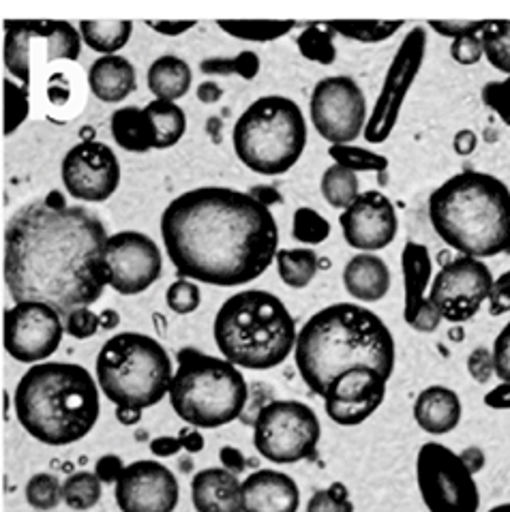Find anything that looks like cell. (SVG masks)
Returning a JSON list of instances; mask_svg holds the SVG:
<instances>
[{
	"label": "cell",
	"mask_w": 510,
	"mask_h": 512,
	"mask_svg": "<svg viewBox=\"0 0 510 512\" xmlns=\"http://www.w3.org/2000/svg\"><path fill=\"white\" fill-rule=\"evenodd\" d=\"M105 225L82 206L54 210L33 200L5 230V283L15 303H43L60 318L90 307L108 285Z\"/></svg>",
	"instance_id": "obj_1"
},
{
	"label": "cell",
	"mask_w": 510,
	"mask_h": 512,
	"mask_svg": "<svg viewBox=\"0 0 510 512\" xmlns=\"http://www.w3.org/2000/svg\"><path fill=\"white\" fill-rule=\"evenodd\" d=\"M161 238L180 279L240 288L275 264L273 210L232 187H198L168 204Z\"/></svg>",
	"instance_id": "obj_2"
},
{
	"label": "cell",
	"mask_w": 510,
	"mask_h": 512,
	"mask_svg": "<svg viewBox=\"0 0 510 512\" xmlns=\"http://www.w3.org/2000/svg\"><path fill=\"white\" fill-rule=\"evenodd\" d=\"M395 339L378 313L356 303H335L313 313L296 335L294 363L311 393L324 397L337 375L354 367L395 371Z\"/></svg>",
	"instance_id": "obj_3"
},
{
	"label": "cell",
	"mask_w": 510,
	"mask_h": 512,
	"mask_svg": "<svg viewBox=\"0 0 510 512\" xmlns=\"http://www.w3.org/2000/svg\"><path fill=\"white\" fill-rule=\"evenodd\" d=\"M433 232L474 260L510 253V189L498 176L465 170L429 195Z\"/></svg>",
	"instance_id": "obj_4"
},
{
	"label": "cell",
	"mask_w": 510,
	"mask_h": 512,
	"mask_svg": "<svg viewBox=\"0 0 510 512\" xmlns=\"http://www.w3.org/2000/svg\"><path fill=\"white\" fill-rule=\"evenodd\" d=\"M13 408L35 440L67 446L86 438L97 425L99 388L82 365L41 363L22 375L13 393Z\"/></svg>",
	"instance_id": "obj_5"
},
{
	"label": "cell",
	"mask_w": 510,
	"mask_h": 512,
	"mask_svg": "<svg viewBox=\"0 0 510 512\" xmlns=\"http://www.w3.org/2000/svg\"><path fill=\"white\" fill-rule=\"evenodd\" d=\"M296 320L283 300L266 290H243L219 307L213 324L217 348L236 369L268 371L283 365L296 345Z\"/></svg>",
	"instance_id": "obj_6"
},
{
	"label": "cell",
	"mask_w": 510,
	"mask_h": 512,
	"mask_svg": "<svg viewBox=\"0 0 510 512\" xmlns=\"http://www.w3.org/2000/svg\"><path fill=\"white\" fill-rule=\"evenodd\" d=\"M176 363L168 397L180 420L195 429H219L243 416L249 386L240 369L195 348L180 350Z\"/></svg>",
	"instance_id": "obj_7"
},
{
	"label": "cell",
	"mask_w": 510,
	"mask_h": 512,
	"mask_svg": "<svg viewBox=\"0 0 510 512\" xmlns=\"http://www.w3.org/2000/svg\"><path fill=\"white\" fill-rule=\"evenodd\" d=\"M240 163L260 176H281L300 161L307 146V120L300 105L281 95L255 99L232 131Z\"/></svg>",
	"instance_id": "obj_8"
},
{
	"label": "cell",
	"mask_w": 510,
	"mask_h": 512,
	"mask_svg": "<svg viewBox=\"0 0 510 512\" xmlns=\"http://www.w3.org/2000/svg\"><path fill=\"white\" fill-rule=\"evenodd\" d=\"M172 375V358L148 335L120 333L97 356L99 388L116 408H153L168 395Z\"/></svg>",
	"instance_id": "obj_9"
},
{
	"label": "cell",
	"mask_w": 510,
	"mask_h": 512,
	"mask_svg": "<svg viewBox=\"0 0 510 512\" xmlns=\"http://www.w3.org/2000/svg\"><path fill=\"white\" fill-rule=\"evenodd\" d=\"M322 438L318 414L303 401H270L255 416L253 446L277 465H292L313 459Z\"/></svg>",
	"instance_id": "obj_10"
},
{
	"label": "cell",
	"mask_w": 510,
	"mask_h": 512,
	"mask_svg": "<svg viewBox=\"0 0 510 512\" xmlns=\"http://www.w3.org/2000/svg\"><path fill=\"white\" fill-rule=\"evenodd\" d=\"M416 483L429 512H478L480 491L457 453L438 442L420 446Z\"/></svg>",
	"instance_id": "obj_11"
},
{
	"label": "cell",
	"mask_w": 510,
	"mask_h": 512,
	"mask_svg": "<svg viewBox=\"0 0 510 512\" xmlns=\"http://www.w3.org/2000/svg\"><path fill=\"white\" fill-rule=\"evenodd\" d=\"M425 52L427 30L423 26H416L403 37L393 60H390L380 95L375 99L373 110L367 116L363 138L369 144H384L390 138V133L395 131L403 103L408 99V93L418 78L420 67L425 63Z\"/></svg>",
	"instance_id": "obj_12"
},
{
	"label": "cell",
	"mask_w": 510,
	"mask_h": 512,
	"mask_svg": "<svg viewBox=\"0 0 510 512\" xmlns=\"http://www.w3.org/2000/svg\"><path fill=\"white\" fill-rule=\"evenodd\" d=\"M309 112L315 131L330 146L352 144L367 125L365 93L348 75H330L315 84Z\"/></svg>",
	"instance_id": "obj_13"
},
{
	"label": "cell",
	"mask_w": 510,
	"mask_h": 512,
	"mask_svg": "<svg viewBox=\"0 0 510 512\" xmlns=\"http://www.w3.org/2000/svg\"><path fill=\"white\" fill-rule=\"evenodd\" d=\"M493 275L483 260L459 255L446 262L429 285V300L450 324L472 320L491 292Z\"/></svg>",
	"instance_id": "obj_14"
},
{
	"label": "cell",
	"mask_w": 510,
	"mask_h": 512,
	"mask_svg": "<svg viewBox=\"0 0 510 512\" xmlns=\"http://www.w3.org/2000/svg\"><path fill=\"white\" fill-rule=\"evenodd\" d=\"M103 262L108 268V285L123 296L146 292L163 270L157 243L142 232H118L108 236L103 247Z\"/></svg>",
	"instance_id": "obj_15"
},
{
	"label": "cell",
	"mask_w": 510,
	"mask_h": 512,
	"mask_svg": "<svg viewBox=\"0 0 510 512\" xmlns=\"http://www.w3.org/2000/svg\"><path fill=\"white\" fill-rule=\"evenodd\" d=\"M63 318L43 303H15L5 311V350L18 363L50 358L63 341Z\"/></svg>",
	"instance_id": "obj_16"
},
{
	"label": "cell",
	"mask_w": 510,
	"mask_h": 512,
	"mask_svg": "<svg viewBox=\"0 0 510 512\" xmlns=\"http://www.w3.org/2000/svg\"><path fill=\"white\" fill-rule=\"evenodd\" d=\"M60 172L67 193L80 202H105L120 185V165L112 148L93 140L73 146Z\"/></svg>",
	"instance_id": "obj_17"
},
{
	"label": "cell",
	"mask_w": 510,
	"mask_h": 512,
	"mask_svg": "<svg viewBox=\"0 0 510 512\" xmlns=\"http://www.w3.org/2000/svg\"><path fill=\"white\" fill-rule=\"evenodd\" d=\"M388 380L380 371L354 367L330 382L324 393V410L339 427H358L369 420L386 399Z\"/></svg>",
	"instance_id": "obj_18"
},
{
	"label": "cell",
	"mask_w": 510,
	"mask_h": 512,
	"mask_svg": "<svg viewBox=\"0 0 510 512\" xmlns=\"http://www.w3.org/2000/svg\"><path fill=\"white\" fill-rule=\"evenodd\" d=\"M114 495L120 512H174L180 487L170 468L144 459L125 465Z\"/></svg>",
	"instance_id": "obj_19"
},
{
	"label": "cell",
	"mask_w": 510,
	"mask_h": 512,
	"mask_svg": "<svg viewBox=\"0 0 510 512\" xmlns=\"http://www.w3.org/2000/svg\"><path fill=\"white\" fill-rule=\"evenodd\" d=\"M339 225L345 243L358 253L386 249L399 232L395 204L382 191H363L343 210Z\"/></svg>",
	"instance_id": "obj_20"
},
{
	"label": "cell",
	"mask_w": 510,
	"mask_h": 512,
	"mask_svg": "<svg viewBox=\"0 0 510 512\" xmlns=\"http://www.w3.org/2000/svg\"><path fill=\"white\" fill-rule=\"evenodd\" d=\"M243 512H298L296 480L279 470H258L243 483Z\"/></svg>",
	"instance_id": "obj_21"
},
{
	"label": "cell",
	"mask_w": 510,
	"mask_h": 512,
	"mask_svg": "<svg viewBox=\"0 0 510 512\" xmlns=\"http://www.w3.org/2000/svg\"><path fill=\"white\" fill-rule=\"evenodd\" d=\"M401 270H403V294H405L403 318L412 326V322L420 313L433 309V303L427 296L431 277H433V262H431L429 249L425 245L414 243V240L405 243L401 253Z\"/></svg>",
	"instance_id": "obj_22"
},
{
	"label": "cell",
	"mask_w": 510,
	"mask_h": 512,
	"mask_svg": "<svg viewBox=\"0 0 510 512\" xmlns=\"http://www.w3.org/2000/svg\"><path fill=\"white\" fill-rule=\"evenodd\" d=\"M191 502L198 512H243V487L232 472L206 468L191 480Z\"/></svg>",
	"instance_id": "obj_23"
},
{
	"label": "cell",
	"mask_w": 510,
	"mask_h": 512,
	"mask_svg": "<svg viewBox=\"0 0 510 512\" xmlns=\"http://www.w3.org/2000/svg\"><path fill=\"white\" fill-rule=\"evenodd\" d=\"M463 405L459 395L448 386H429L414 401L416 425L429 435H446L461 423Z\"/></svg>",
	"instance_id": "obj_24"
},
{
	"label": "cell",
	"mask_w": 510,
	"mask_h": 512,
	"mask_svg": "<svg viewBox=\"0 0 510 512\" xmlns=\"http://www.w3.org/2000/svg\"><path fill=\"white\" fill-rule=\"evenodd\" d=\"M343 285L358 303H380L390 290V268L373 253H358L343 268Z\"/></svg>",
	"instance_id": "obj_25"
},
{
	"label": "cell",
	"mask_w": 510,
	"mask_h": 512,
	"mask_svg": "<svg viewBox=\"0 0 510 512\" xmlns=\"http://www.w3.org/2000/svg\"><path fill=\"white\" fill-rule=\"evenodd\" d=\"M88 86L103 103L125 101L135 88V67L123 56H101L88 69Z\"/></svg>",
	"instance_id": "obj_26"
},
{
	"label": "cell",
	"mask_w": 510,
	"mask_h": 512,
	"mask_svg": "<svg viewBox=\"0 0 510 512\" xmlns=\"http://www.w3.org/2000/svg\"><path fill=\"white\" fill-rule=\"evenodd\" d=\"M146 80H148L150 93L155 95V99L174 103L189 93L193 73L183 58L165 54V56H159L155 63L148 67Z\"/></svg>",
	"instance_id": "obj_27"
},
{
	"label": "cell",
	"mask_w": 510,
	"mask_h": 512,
	"mask_svg": "<svg viewBox=\"0 0 510 512\" xmlns=\"http://www.w3.org/2000/svg\"><path fill=\"white\" fill-rule=\"evenodd\" d=\"M112 135L114 142L129 150V153H148L155 148V127L153 120L140 108H120L112 114Z\"/></svg>",
	"instance_id": "obj_28"
},
{
	"label": "cell",
	"mask_w": 510,
	"mask_h": 512,
	"mask_svg": "<svg viewBox=\"0 0 510 512\" xmlns=\"http://www.w3.org/2000/svg\"><path fill=\"white\" fill-rule=\"evenodd\" d=\"M131 33V20H84L80 24V35L88 48L103 56H114L118 50H123Z\"/></svg>",
	"instance_id": "obj_29"
},
{
	"label": "cell",
	"mask_w": 510,
	"mask_h": 512,
	"mask_svg": "<svg viewBox=\"0 0 510 512\" xmlns=\"http://www.w3.org/2000/svg\"><path fill=\"white\" fill-rule=\"evenodd\" d=\"M275 264L279 279L290 290H305L320 273V258L313 249H279Z\"/></svg>",
	"instance_id": "obj_30"
},
{
	"label": "cell",
	"mask_w": 510,
	"mask_h": 512,
	"mask_svg": "<svg viewBox=\"0 0 510 512\" xmlns=\"http://www.w3.org/2000/svg\"><path fill=\"white\" fill-rule=\"evenodd\" d=\"M146 114L153 120L155 127V148H172L176 146L187 131V116L178 103L172 101H150L146 105Z\"/></svg>",
	"instance_id": "obj_31"
},
{
	"label": "cell",
	"mask_w": 510,
	"mask_h": 512,
	"mask_svg": "<svg viewBox=\"0 0 510 512\" xmlns=\"http://www.w3.org/2000/svg\"><path fill=\"white\" fill-rule=\"evenodd\" d=\"M296 22L292 20H221L219 28L230 37L253 43H270L292 33Z\"/></svg>",
	"instance_id": "obj_32"
},
{
	"label": "cell",
	"mask_w": 510,
	"mask_h": 512,
	"mask_svg": "<svg viewBox=\"0 0 510 512\" xmlns=\"http://www.w3.org/2000/svg\"><path fill=\"white\" fill-rule=\"evenodd\" d=\"M330 159L343 170L358 172H375L380 176V183H384V174L388 170V159L380 153H373L369 148L354 146V144H337L328 148Z\"/></svg>",
	"instance_id": "obj_33"
},
{
	"label": "cell",
	"mask_w": 510,
	"mask_h": 512,
	"mask_svg": "<svg viewBox=\"0 0 510 512\" xmlns=\"http://www.w3.org/2000/svg\"><path fill=\"white\" fill-rule=\"evenodd\" d=\"M335 35L352 39L358 43H382L403 28V22H382V20H335L326 22Z\"/></svg>",
	"instance_id": "obj_34"
},
{
	"label": "cell",
	"mask_w": 510,
	"mask_h": 512,
	"mask_svg": "<svg viewBox=\"0 0 510 512\" xmlns=\"http://www.w3.org/2000/svg\"><path fill=\"white\" fill-rule=\"evenodd\" d=\"M358 187H360L358 176L350 170L339 168L335 163L322 174V180H320L324 200L328 202V206L339 208V210H345L358 198L360 195Z\"/></svg>",
	"instance_id": "obj_35"
},
{
	"label": "cell",
	"mask_w": 510,
	"mask_h": 512,
	"mask_svg": "<svg viewBox=\"0 0 510 512\" xmlns=\"http://www.w3.org/2000/svg\"><path fill=\"white\" fill-rule=\"evenodd\" d=\"M296 45H298L300 56L311 60V63L328 67L337 60L335 33L326 24L324 26H320V24L307 26L303 33H300Z\"/></svg>",
	"instance_id": "obj_36"
},
{
	"label": "cell",
	"mask_w": 510,
	"mask_h": 512,
	"mask_svg": "<svg viewBox=\"0 0 510 512\" xmlns=\"http://www.w3.org/2000/svg\"><path fill=\"white\" fill-rule=\"evenodd\" d=\"M483 56L493 69L510 75V20H487L483 33Z\"/></svg>",
	"instance_id": "obj_37"
},
{
	"label": "cell",
	"mask_w": 510,
	"mask_h": 512,
	"mask_svg": "<svg viewBox=\"0 0 510 512\" xmlns=\"http://www.w3.org/2000/svg\"><path fill=\"white\" fill-rule=\"evenodd\" d=\"M101 483L95 474L75 472L63 485V502L73 510H90L101 500Z\"/></svg>",
	"instance_id": "obj_38"
},
{
	"label": "cell",
	"mask_w": 510,
	"mask_h": 512,
	"mask_svg": "<svg viewBox=\"0 0 510 512\" xmlns=\"http://www.w3.org/2000/svg\"><path fill=\"white\" fill-rule=\"evenodd\" d=\"M260 56L253 50H245L234 58H206L200 63L204 75H238L243 80H255L260 73Z\"/></svg>",
	"instance_id": "obj_39"
},
{
	"label": "cell",
	"mask_w": 510,
	"mask_h": 512,
	"mask_svg": "<svg viewBox=\"0 0 510 512\" xmlns=\"http://www.w3.org/2000/svg\"><path fill=\"white\" fill-rule=\"evenodd\" d=\"M330 236V223L318 210L309 206H300L294 210L292 219V238L303 245H322Z\"/></svg>",
	"instance_id": "obj_40"
},
{
	"label": "cell",
	"mask_w": 510,
	"mask_h": 512,
	"mask_svg": "<svg viewBox=\"0 0 510 512\" xmlns=\"http://www.w3.org/2000/svg\"><path fill=\"white\" fill-rule=\"evenodd\" d=\"M63 500V485L54 474H35L26 485V502L35 510H54Z\"/></svg>",
	"instance_id": "obj_41"
},
{
	"label": "cell",
	"mask_w": 510,
	"mask_h": 512,
	"mask_svg": "<svg viewBox=\"0 0 510 512\" xmlns=\"http://www.w3.org/2000/svg\"><path fill=\"white\" fill-rule=\"evenodd\" d=\"M305 512H354L348 487L343 483H333L326 489L315 491Z\"/></svg>",
	"instance_id": "obj_42"
},
{
	"label": "cell",
	"mask_w": 510,
	"mask_h": 512,
	"mask_svg": "<svg viewBox=\"0 0 510 512\" xmlns=\"http://www.w3.org/2000/svg\"><path fill=\"white\" fill-rule=\"evenodd\" d=\"M28 88L18 86L13 80H5V133L11 135L28 116Z\"/></svg>",
	"instance_id": "obj_43"
},
{
	"label": "cell",
	"mask_w": 510,
	"mask_h": 512,
	"mask_svg": "<svg viewBox=\"0 0 510 512\" xmlns=\"http://www.w3.org/2000/svg\"><path fill=\"white\" fill-rule=\"evenodd\" d=\"M165 303H168V307L174 313L189 315L193 311H198L202 303V292L198 288V283H193L189 279H178L170 285L168 292H165Z\"/></svg>",
	"instance_id": "obj_44"
},
{
	"label": "cell",
	"mask_w": 510,
	"mask_h": 512,
	"mask_svg": "<svg viewBox=\"0 0 510 512\" xmlns=\"http://www.w3.org/2000/svg\"><path fill=\"white\" fill-rule=\"evenodd\" d=\"M483 101L489 110L500 116L506 127H510V75L500 82H487L483 86Z\"/></svg>",
	"instance_id": "obj_45"
},
{
	"label": "cell",
	"mask_w": 510,
	"mask_h": 512,
	"mask_svg": "<svg viewBox=\"0 0 510 512\" xmlns=\"http://www.w3.org/2000/svg\"><path fill=\"white\" fill-rule=\"evenodd\" d=\"M63 328H65V333H69L75 339H90L97 335V330L101 328V322H99V315L95 311H90L88 307H82V309H75L67 315L63 322Z\"/></svg>",
	"instance_id": "obj_46"
},
{
	"label": "cell",
	"mask_w": 510,
	"mask_h": 512,
	"mask_svg": "<svg viewBox=\"0 0 510 512\" xmlns=\"http://www.w3.org/2000/svg\"><path fill=\"white\" fill-rule=\"evenodd\" d=\"M487 20H431L429 28L435 33L448 37V39H459L468 35H480L483 33Z\"/></svg>",
	"instance_id": "obj_47"
},
{
	"label": "cell",
	"mask_w": 510,
	"mask_h": 512,
	"mask_svg": "<svg viewBox=\"0 0 510 512\" xmlns=\"http://www.w3.org/2000/svg\"><path fill=\"white\" fill-rule=\"evenodd\" d=\"M450 58H453L461 67L478 65L480 58H483V41H480V35H468V37L455 39L450 43Z\"/></svg>",
	"instance_id": "obj_48"
},
{
	"label": "cell",
	"mask_w": 510,
	"mask_h": 512,
	"mask_svg": "<svg viewBox=\"0 0 510 512\" xmlns=\"http://www.w3.org/2000/svg\"><path fill=\"white\" fill-rule=\"evenodd\" d=\"M491 356H493L495 378L510 384V322L500 330V335L495 337Z\"/></svg>",
	"instance_id": "obj_49"
},
{
	"label": "cell",
	"mask_w": 510,
	"mask_h": 512,
	"mask_svg": "<svg viewBox=\"0 0 510 512\" xmlns=\"http://www.w3.org/2000/svg\"><path fill=\"white\" fill-rule=\"evenodd\" d=\"M487 300L489 315H493V318H500V315L510 311V270H506L498 279H493Z\"/></svg>",
	"instance_id": "obj_50"
},
{
	"label": "cell",
	"mask_w": 510,
	"mask_h": 512,
	"mask_svg": "<svg viewBox=\"0 0 510 512\" xmlns=\"http://www.w3.org/2000/svg\"><path fill=\"white\" fill-rule=\"evenodd\" d=\"M468 373H470V378L478 384H487L491 378H495L493 356L487 348H476L468 356Z\"/></svg>",
	"instance_id": "obj_51"
},
{
	"label": "cell",
	"mask_w": 510,
	"mask_h": 512,
	"mask_svg": "<svg viewBox=\"0 0 510 512\" xmlns=\"http://www.w3.org/2000/svg\"><path fill=\"white\" fill-rule=\"evenodd\" d=\"M125 470V463L120 457L116 455H105L97 461V468H95V476L99 478V483H105V485H116V480L120 478V474H123Z\"/></svg>",
	"instance_id": "obj_52"
},
{
	"label": "cell",
	"mask_w": 510,
	"mask_h": 512,
	"mask_svg": "<svg viewBox=\"0 0 510 512\" xmlns=\"http://www.w3.org/2000/svg\"><path fill=\"white\" fill-rule=\"evenodd\" d=\"M219 459H221V463H223V470L232 472L234 476L240 474V472H243V470L247 468L245 455L240 453V450L234 448V446H223V448L219 450Z\"/></svg>",
	"instance_id": "obj_53"
},
{
	"label": "cell",
	"mask_w": 510,
	"mask_h": 512,
	"mask_svg": "<svg viewBox=\"0 0 510 512\" xmlns=\"http://www.w3.org/2000/svg\"><path fill=\"white\" fill-rule=\"evenodd\" d=\"M485 405L491 410H510V384L500 382L485 395Z\"/></svg>",
	"instance_id": "obj_54"
},
{
	"label": "cell",
	"mask_w": 510,
	"mask_h": 512,
	"mask_svg": "<svg viewBox=\"0 0 510 512\" xmlns=\"http://www.w3.org/2000/svg\"><path fill=\"white\" fill-rule=\"evenodd\" d=\"M180 450H183V446H180V440L178 438H170V435H163V438H155L153 442H150V453H153L155 457H174L178 455Z\"/></svg>",
	"instance_id": "obj_55"
},
{
	"label": "cell",
	"mask_w": 510,
	"mask_h": 512,
	"mask_svg": "<svg viewBox=\"0 0 510 512\" xmlns=\"http://www.w3.org/2000/svg\"><path fill=\"white\" fill-rule=\"evenodd\" d=\"M476 144H478V138H476V133H474L472 129H461V131H457L455 140H453V148H455V153H457L459 157L472 155L474 150H476Z\"/></svg>",
	"instance_id": "obj_56"
},
{
	"label": "cell",
	"mask_w": 510,
	"mask_h": 512,
	"mask_svg": "<svg viewBox=\"0 0 510 512\" xmlns=\"http://www.w3.org/2000/svg\"><path fill=\"white\" fill-rule=\"evenodd\" d=\"M148 28H153L155 33H161L165 37H178L187 33V30H191L195 26V22H146Z\"/></svg>",
	"instance_id": "obj_57"
},
{
	"label": "cell",
	"mask_w": 510,
	"mask_h": 512,
	"mask_svg": "<svg viewBox=\"0 0 510 512\" xmlns=\"http://www.w3.org/2000/svg\"><path fill=\"white\" fill-rule=\"evenodd\" d=\"M459 459L463 461V465L465 468L470 470V474L474 476V474H478L480 470L485 468V453L483 450H480L478 446H470V448H465L463 453H459Z\"/></svg>",
	"instance_id": "obj_58"
},
{
	"label": "cell",
	"mask_w": 510,
	"mask_h": 512,
	"mask_svg": "<svg viewBox=\"0 0 510 512\" xmlns=\"http://www.w3.org/2000/svg\"><path fill=\"white\" fill-rule=\"evenodd\" d=\"M247 193L251 195L253 200H258L266 208L283 202V195L275 187H262V185H258V187H251Z\"/></svg>",
	"instance_id": "obj_59"
},
{
	"label": "cell",
	"mask_w": 510,
	"mask_h": 512,
	"mask_svg": "<svg viewBox=\"0 0 510 512\" xmlns=\"http://www.w3.org/2000/svg\"><path fill=\"white\" fill-rule=\"evenodd\" d=\"M180 446H183L187 453H200L204 448V438L198 429H183L178 435Z\"/></svg>",
	"instance_id": "obj_60"
},
{
	"label": "cell",
	"mask_w": 510,
	"mask_h": 512,
	"mask_svg": "<svg viewBox=\"0 0 510 512\" xmlns=\"http://www.w3.org/2000/svg\"><path fill=\"white\" fill-rule=\"evenodd\" d=\"M223 97V88L215 82H204L198 86V99L202 103H217Z\"/></svg>",
	"instance_id": "obj_61"
},
{
	"label": "cell",
	"mask_w": 510,
	"mask_h": 512,
	"mask_svg": "<svg viewBox=\"0 0 510 512\" xmlns=\"http://www.w3.org/2000/svg\"><path fill=\"white\" fill-rule=\"evenodd\" d=\"M116 418L123 423L125 427L138 425L142 420V410H133V408H116Z\"/></svg>",
	"instance_id": "obj_62"
},
{
	"label": "cell",
	"mask_w": 510,
	"mask_h": 512,
	"mask_svg": "<svg viewBox=\"0 0 510 512\" xmlns=\"http://www.w3.org/2000/svg\"><path fill=\"white\" fill-rule=\"evenodd\" d=\"M99 322H101L103 328H114V326L120 322V318H118L116 311H110V309H108V311H103Z\"/></svg>",
	"instance_id": "obj_63"
},
{
	"label": "cell",
	"mask_w": 510,
	"mask_h": 512,
	"mask_svg": "<svg viewBox=\"0 0 510 512\" xmlns=\"http://www.w3.org/2000/svg\"><path fill=\"white\" fill-rule=\"evenodd\" d=\"M489 512H510V502H508V504H498V506H493Z\"/></svg>",
	"instance_id": "obj_64"
}]
</instances>
